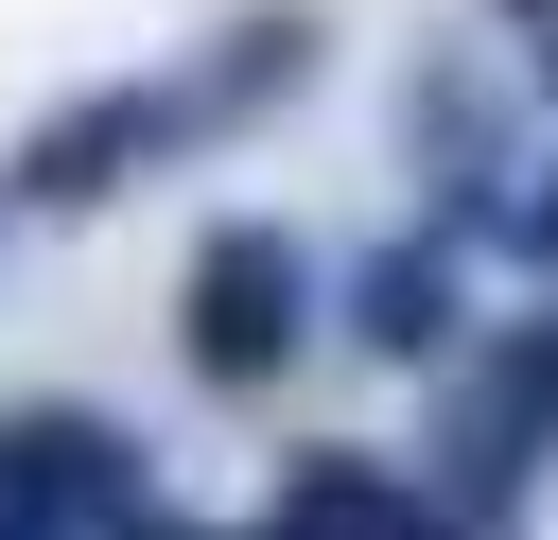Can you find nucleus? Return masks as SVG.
<instances>
[{
  "label": "nucleus",
  "instance_id": "nucleus-1",
  "mask_svg": "<svg viewBox=\"0 0 558 540\" xmlns=\"http://www.w3.org/2000/svg\"><path fill=\"white\" fill-rule=\"evenodd\" d=\"M279 331H296V261H279L262 226H227V244L192 261V366L244 383V366H279Z\"/></svg>",
  "mask_w": 558,
  "mask_h": 540
},
{
  "label": "nucleus",
  "instance_id": "nucleus-2",
  "mask_svg": "<svg viewBox=\"0 0 558 540\" xmlns=\"http://www.w3.org/2000/svg\"><path fill=\"white\" fill-rule=\"evenodd\" d=\"M105 505H122V435H105V418H17V435H0V540L105 523Z\"/></svg>",
  "mask_w": 558,
  "mask_h": 540
},
{
  "label": "nucleus",
  "instance_id": "nucleus-3",
  "mask_svg": "<svg viewBox=\"0 0 558 540\" xmlns=\"http://www.w3.org/2000/svg\"><path fill=\"white\" fill-rule=\"evenodd\" d=\"M366 331H384V348H436V261H384V279H366Z\"/></svg>",
  "mask_w": 558,
  "mask_h": 540
},
{
  "label": "nucleus",
  "instance_id": "nucleus-4",
  "mask_svg": "<svg viewBox=\"0 0 558 540\" xmlns=\"http://www.w3.org/2000/svg\"><path fill=\"white\" fill-rule=\"evenodd\" d=\"M122 540H157V523H122Z\"/></svg>",
  "mask_w": 558,
  "mask_h": 540
}]
</instances>
